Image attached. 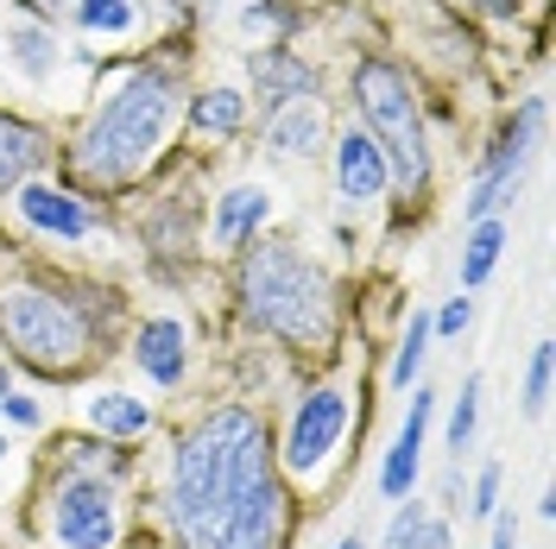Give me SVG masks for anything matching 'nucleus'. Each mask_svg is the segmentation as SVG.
<instances>
[{
  "mask_svg": "<svg viewBox=\"0 0 556 549\" xmlns=\"http://www.w3.org/2000/svg\"><path fill=\"white\" fill-rule=\"evenodd\" d=\"M0 398H7V367H0Z\"/></svg>",
  "mask_w": 556,
  "mask_h": 549,
  "instance_id": "obj_31",
  "label": "nucleus"
},
{
  "mask_svg": "<svg viewBox=\"0 0 556 549\" xmlns=\"http://www.w3.org/2000/svg\"><path fill=\"white\" fill-rule=\"evenodd\" d=\"M468 7H481L493 20H513V13H519V0H468Z\"/></svg>",
  "mask_w": 556,
  "mask_h": 549,
  "instance_id": "obj_29",
  "label": "nucleus"
},
{
  "mask_svg": "<svg viewBox=\"0 0 556 549\" xmlns=\"http://www.w3.org/2000/svg\"><path fill=\"white\" fill-rule=\"evenodd\" d=\"M336 549H367V544H361V537H342V544H336Z\"/></svg>",
  "mask_w": 556,
  "mask_h": 549,
  "instance_id": "obj_30",
  "label": "nucleus"
},
{
  "mask_svg": "<svg viewBox=\"0 0 556 549\" xmlns=\"http://www.w3.org/2000/svg\"><path fill=\"white\" fill-rule=\"evenodd\" d=\"M468 512H475V518H493V512H500V468H481V481H475V499H468Z\"/></svg>",
  "mask_w": 556,
  "mask_h": 549,
  "instance_id": "obj_26",
  "label": "nucleus"
},
{
  "mask_svg": "<svg viewBox=\"0 0 556 549\" xmlns=\"http://www.w3.org/2000/svg\"><path fill=\"white\" fill-rule=\"evenodd\" d=\"M134 360L146 379H159V385H177L184 379V329H177L172 316H159V322H146L134 342Z\"/></svg>",
  "mask_w": 556,
  "mask_h": 549,
  "instance_id": "obj_15",
  "label": "nucleus"
},
{
  "mask_svg": "<svg viewBox=\"0 0 556 549\" xmlns=\"http://www.w3.org/2000/svg\"><path fill=\"white\" fill-rule=\"evenodd\" d=\"M45 152H51L45 127L20 120V114H0V196H7V190H20V183L45 165Z\"/></svg>",
  "mask_w": 556,
  "mask_h": 549,
  "instance_id": "obj_13",
  "label": "nucleus"
},
{
  "mask_svg": "<svg viewBox=\"0 0 556 549\" xmlns=\"http://www.w3.org/2000/svg\"><path fill=\"white\" fill-rule=\"evenodd\" d=\"M89 423L102 436H146L152 430V411L139 398H127V392H102V398H89Z\"/></svg>",
  "mask_w": 556,
  "mask_h": 549,
  "instance_id": "obj_19",
  "label": "nucleus"
},
{
  "mask_svg": "<svg viewBox=\"0 0 556 549\" xmlns=\"http://www.w3.org/2000/svg\"><path fill=\"white\" fill-rule=\"evenodd\" d=\"M0 342L20 367L45 379H76L102 354V309L45 278L0 284Z\"/></svg>",
  "mask_w": 556,
  "mask_h": 549,
  "instance_id": "obj_4",
  "label": "nucleus"
},
{
  "mask_svg": "<svg viewBox=\"0 0 556 549\" xmlns=\"http://www.w3.org/2000/svg\"><path fill=\"white\" fill-rule=\"evenodd\" d=\"M500 253H506V221L493 215V221H475L468 228V241H462V291H481L493 266H500Z\"/></svg>",
  "mask_w": 556,
  "mask_h": 549,
  "instance_id": "obj_17",
  "label": "nucleus"
},
{
  "mask_svg": "<svg viewBox=\"0 0 556 549\" xmlns=\"http://www.w3.org/2000/svg\"><path fill=\"white\" fill-rule=\"evenodd\" d=\"M493 549H519V518L493 512Z\"/></svg>",
  "mask_w": 556,
  "mask_h": 549,
  "instance_id": "obj_28",
  "label": "nucleus"
},
{
  "mask_svg": "<svg viewBox=\"0 0 556 549\" xmlns=\"http://www.w3.org/2000/svg\"><path fill=\"white\" fill-rule=\"evenodd\" d=\"M424 354H430V309H412V322H405V342H399V360H392V385L399 392H412L417 367H424Z\"/></svg>",
  "mask_w": 556,
  "mask_h": 549,
  "instance_id": "obj_20",
  "label": "nucleus"
},
{
  "mask_svg": "<svg viewBox=\"0 0 556 549\" xmlns=\"http://www.w3.org/2000/svg\"><path fill=\"white\" fill-rule=\"evenodd\" d=\"M336 190H342L348 203H380L386 190H392L386 152L361 133V127H348V133L336 139Z\"/></svg>",
  "mask_w": 556,
  "mask_h": 549,
  "instance_id": "obj_9",
  "label": "nucleus"
},
{
  "mask_svg": "<svg viewBox=\"0 0 556 549\" xmlns=\"http://www.w3.org/2000/svg\"><path fill=\"white\" fill-rule=\"evenodd\" d=\"M386 549H450V524L430 518L417 499H405L399 518H392V531H386Z\"/></svg>",
  "mask_w": 556,
  "mask_h": 549,
  "instance_id": "obj_18",
  "label": "nucleus"
},
{
  "mask_svg": "<svg viewBox=\"0 0 556 549\" xmlns=\"http://www.w3.org/2000/svg\"><path fill=\"white\" fill-rule=\"evenodd\" d=\"M190 127H197L203 139H235L247 127V95L241 89H222V82L203 89V95L190 102Z\"/></svg>",
  "mask_w": 556,
  "mask_h": 549,
  "instance_id": "obj_16",
  "label": "nucleus"
},
{
  "mask_svg": "<svg viewBox=\"0 0 556 549\" xmlns=\"http://www.w3.org/2000/svg\"><path fill=\"white\" fill-rule=\"evenodd\" d=\"M177 120V76L165 64H139L70 139V177L76 190H121L134 183L172 139Z\"/></svg>",
  "mask_w": 556,
  "mask_h": 549,
  "instance_id": "obj_2",
  "label": "nucleus"
},
{
  "mask_svg": "<svg viewBox=\"0 0 556 549\" xmlns=\"http://www.w3.org/2000/svg\"><path fill=\"white\" fill-rule=\"evenodd\" d=\"M551 367H556V347L538 342L531 347V373H525V411L544 417V405H551Z\"/></svg>",
  "mask_w": 556,
  "mask_h": 549,
  "instance_id": "obj_22",
  "label": "nucleus"
},
{
  "mask_svg": "<svg viewBox=\"0 0 556 549\" xmlns=\"http://www.w3.org/2000/svg\"><path fill=\"white\" fill-rule=\"evenodd\" d=\"M354 107H361V133L386 152V171L405 196L430 190V139H424V114H417V89L412 76L392 64V58H361L354 76Z\"/></svg>",
  "mask_w": 556,
  "mask_h": 549,
  "instance_id": "obj_5",
  "label": "nucleus"
},
{
  "mask_svg": "<svg viewBox=\"0 0 556 549\" xmlns=\"http://www.w3.org/2000/svg\"><path fill=\"white\" fill-rule=\"evenodd\" d=\"M13 58H20V69H26V76H45V69L58 64V44H51V33L20 26V33H13Z\"/></svg>",
  "mask_w": 556,
  "mask_h": 549,
  "instance_id": "obj_24",
  "label": "nucleus"
},
{
  "mask_svg": "<svg viewBox=\"0 0 556 549\" xmlns=\"http://www.w3.org/2000/svg\"><path fill=\"white\" fill-rule=\"evenodd\" d=\"M0 411H7V423H20V430H38V405L33 398H20V392H7Z\"/></svg>",
  "mask_w": 556,
  "mask_h": 549,
  "instance_id": "obj_27",
  "label": "nucleus"
},
{
  "mask_svg": "<svg viewBox=\"0 0 556 549\" xmlns=\"http://www.w3.org/2000/svg\"><path fill=\"white\" fill-rule=\"evenodd\" d=\"M51 7H58V0H51ZM70 7H76V0H70Z\"/></svg>",
  "mask_w": 556,
  "mask_h": 549,
  "instance_id": "obj_33",
  "label": "nucleus"
},
{
  "mask_svg": "<svg viewBox=\"0 0 556 549\" xmlns=\"http://www.w3.org/2000/svg\"><path fill=\"white\" fill-rule=\"evenodd\" d=\"M273 215V196H266V183H235V190H222L215 196V221H208V241L222 246V253H235L260 234V221Z\"/></svg>",
  "mask_w": 556,
  "mask_h": 549,
  "instance_id": "obj_12",
  "label": "nucleus"
},
{
  "mask_svg": "<svg viewBox=\"0 0 556 549\" xmlns=\"http://www.w3.org/2000/svg\"><path fill=\"white\" fill-rule=\"evenodd\" d=\"M253 95H260L266 114H278V107H291V102H316V69L298 51H285V44L253 51Z\"/></svg>",
  "mask_w": 556,
  "mask_h": 549,
  "instance_id": "obj_10",
  "label": "nucleus"
},
{
  "mask_svg": "<svg viewBox=\"0 0 556 549\" xmlns=\"http://www.w3.org/2000/svg\"><path fill=\"white\" fill-rule=\"evenodd\" d=\"M13 208H20L26 228L51 234V241H89V234H96V215H89L83 196L64 190V183H20V190H13Z\"/></svg>",
  "mask_w": 556,
  "mask_h": 549,
  "instance_id": "obj_8",
  "label": "nucleus"
},
{
  "mask_svg": "<svg viewBox=\"0 0 556 549\" xmlns=\"http://www.w3.org/2000/svg\"><path fill=\"white\" fill-rule=\"evenodd\" d=\"M0 461H7V436H0Z\"/></svg>",
  "mask_w": 556,
  "mask_h": 549,
  "instance_id": "obj_32",
  "label": "nucleus"
},
{
  "mask_svg": "<svg viewBox=\"0 0 556 549\" xmlns=\"http://www.w3.org/2000/svg\"><path fill=\"white\" fill-rule=\"evenodd\" d=\"M348 430V392L336 385H316L298 398V411H291V430H285V448H278V468H291V474H316L336 443H342Z\"/></svg>",
  "mask_w": 556,
  "mask_h": 549,
  "instance_id": "obj_7",
  "label": "nucleus"
},
{
  "mask_svg": "<svg viewBox=\"0 0 556 549\" xmlns=\"http://www.w3.org/2000/svg\"><path fill=\"white\" fill-rule=\"evenodd\" d=\"M475 423H481V379L462 385V398H455V411H450V448L455 455L475 443Z\"/></svg>",
  "mask_w": 556,
  "mask_h": 549,
  "instance_id": "obj_23",
  "label": "nucleus"
},
{
  "mask_svg": "<svg viewBox=\"0 0 556 549\" xmlns=\"http://www.w3.org/2000/svg\"><path fill=\"white\" fill-rule=\"evenodd\" d=\"M475 322V297H450V304L430 316V335H462Z\"/></svg>",
  "mask_w": 556,
  "mask_h": 549,
  "instance_id": "obj_25",
  "label": "nucleus"
},
{
  "mask_svg": "<svg viewBox=\"0 0 556 549\" xmlns=\"http://www.w3.org/2000/svg\"><path fill=\"white\" fill-rule=\"evenodd\" d=\"M285 499L291 493L278 481V448L260 411L215 405L177 436L165 481L177 549H278L291 518Z\"/></svg>",
  "mask_w": 556,
  "mask_h": 549,
  "instance_id": "obj_1",
  "label": "nucleus"
},
{
  "mask_svg": "<svg viewBox=\"0 0 556 549\" xmlns=\"http://www.w3.org/2000/svg\"><path fill=\"white\" fill-rule=\"evenodd\" d=\"M134 20H139L134 0H76V26H83V33L121 38V33H134Z\"/></svg>",
  "mask_w": 556,
  "mask_h": 549,
  "instance_id": "obj_21",
  "label": "nucleus"
},
{
  "mask_svg": "<svg viewBox=\"0 0 556 549\" xmlns=\"http://www.w3.org/2000/svg\"><path fill=\"white\" fill-rule=\"evenodd\" d=\"M114 486L89 474H58L45 499V531L58 549H114Z\"/></svg>",
  "mask_w": 556,
  "mask_h": 549,
  "instance_id": "obj_6",
  "label": "nucleus"
},
{
  "mask_svg": "<svg viewBox=\"0 0 556 549\" xmlns=\"http://www.w3.org/2000/svg\"><path fill=\"white\" fill-rule=\"evenodd\" d=\"M430 411H437V398H430V392H412L405 430H399V443L386 448V461H380V493H386V499H412V486H417V455H424Z\"/></svg>",
  "mask_w": 556,
  "mask_h": 549,
  "instance_id": "obj_11",
  "label": "nucleus"
},
{
  "mask_svg": "<svg viewBox=\"0 0 556 549\" xmlns=\"http://www.w3.org/2000/svg\"><path fill=\"white\" fill-rule=\"evenodd\" d=\"M323 139H329V127H323V107H316V102L278 107L273 127H266V145L285 152V158H316V152H323Z\"/></svg>",
  "mask_w": 556,
  "mask_h": 549,
  "instance_id": "obj_14",
  "label": "nucleus"
},
{
  "mask_svg": "<svg viewBox=\"0 0 556 549\" xmlns=\"http://www.w3.org/2000/svg\"><path fill=\"white\" fill-rule=\"evenodd\" d=\"M235 291H241L247 322L266 329L273 342H285L291 354H329L336 347V329H342L336 284L291 241L247 246L241 272H235Z\"/></svg>",
  "mask_w": 556,
  "mask_h": 549,
  "instance_id": "obj_3",
  "label": "nucleus"
}]
</instances>
